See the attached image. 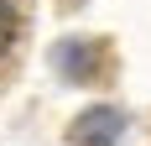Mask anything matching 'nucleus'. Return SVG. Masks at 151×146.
I'll return each instance as SVG.
<instances>
[{
  "mask_svg": "<svg viewBox=\"0 0 151 146\" xmlns=\"http://www.w3.org/2000/svg\"><path fill=\"white\" fill-rule=\"evenodd\" d=\"M120 125H125V115H120V110L99 104V110H89V120L78 125V141H89V146H115Z\"/></svg>",
  "mask_w": 151,
  "mask_h": 146,
  "instance_id": "1",
  "label": "nucleus"
},
{
  "mask_svg": "<svg viewBox=\"0 0 151 146\" xmlns=\"http://www.w3.org/2000/svg\"><path fill=\"white\" fill-rule=\"evenodd\" d=\"M16 0H0V58L11 52V42H16Z\"/></svg>",
  "mask_w": 151,
  "mask_h": 146,
  "instance_id": "2",
  "label": "nucleus"
}]
</instances>
